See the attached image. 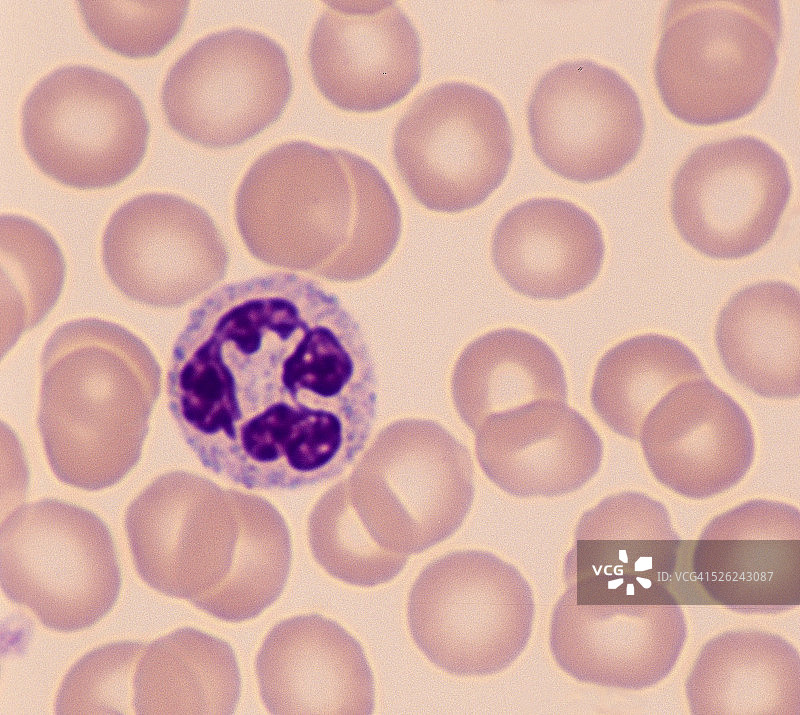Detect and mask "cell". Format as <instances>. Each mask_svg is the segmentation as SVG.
<instances>
[{
	"mask_svg": "<svg viewBox=\"0 0 800 715\" xmlns=\"http://www.w3.org/2000/svg\"><path fill=\"white\" fill-rule=\"evenodd\" d=\"M2 355L57 302L65 260L54 238L21 216L0 219Z\"/></svg>",
	"mask_w": 800,
	"mask_h": 715,
	"instance_id": "cell-28",
	"label": "cell"
},
{
	"mask_svg": "<svg viewBox=\"0 0 800 715\" xmlns=\"http://www.w3.org/2000/svg\"><path fill=\"white\" fill-rule=\"evenodd\" d=\"M351 178L337 149L303 141L260 156L239 189L236 215L251 234H334L351 213Z\"/></svg>",
	"mask_w": 800,
	"mask_h": 715,
	"instance_id": "cell-22",
	"label": "cell"
},
{
	"mask_svg": "<svg viewBox=\"0 0 800 715\" xmlns=\"http://www.w3.org/2000/svg\"><path fill=\"white\" fill-rule=\"evenodd\" d=\"M292 92L282 47L256 31L234 28L192 45L170 68L162 107L170 126L209 148L231 147L274 123Z\"/></svg>",
	"mask_w": 800,
	"mask_h": 715,
	"instance_id": "cell-8",
	"label": "cell"
},
{
	"mask_svg": "<svg viewBox=\"0 0 800 715\" xmlns=\"http://www.w3.org/2000/svg\"><path fill=\"white\" fill-rule=\"evenodd\" d=\"M145 646L123 641L87 653L65 676L56 699V713H135V673Z\"/></svg>",
	"mask_w": 800,
	"mask_h": 715,
	"instance_id": "cell-30",
	"label": "cell"
},
{
	"mask_svg": "<svg viewBox=\"0 0 800 715\" xmlns=\"http://www.w3.org/2000/svg\"><path fill=\"white\" fill-rule=\"evenodd\" d=\"M527 120L541 162L581 183L619 173L638 154L645 128L632 87L614 70L586 60L564 62L540 78Z\"/></svg>",
	"mask_w": 800,
	"mask_h": 715,
	"instance_id": "cell-11",
	"label": "cell"
},
{
	"mask_svg": "<svg viewBox=\"0 0 800 715\" xmlns=\"http://www.w3.org/2000/svg\"><path fill=\"white\" fill-rule=\"evenodd\" d=\"M685 692L697 715H799L798 651L774 633L724 632L702 647Z\"/></svg>",
	"mask_w": 800,
	"mask_h": 715,
	"instance_id": "cell-23",
	"label": "cell"
},
{
	"mask_svg": "<svg viewBox=\"0 0 800 715\" xmlns=\"http://www.w3.org/2000/svg\"><path fill=\"white\" fill-rule=\"evenodd\" d=\"M686 633L679 605H582L567 588L553 609L549 640L556 663L573 678L638 690L671 672Z\"/></svg>",
	"mask_w": 800,
	"mask_h": 715,
	"instance_id": "cell-16",
	"label": "cell"
},
{
	"mask_svg": "<svg viewBox=\"0 0 800 715\" xmlns=\"http://www.w3.org/2000/svg\"><path fill=\"white\" fill-rule=\"evenodd\" d=\"M692 542H682L666 508L636 492L612 495L580 519L564 579L577 604H696Z\"/></svg>",
	"mask_w": 800,
	"mask_h": 715,
	"instance_id": "cell-9",
	"label": "cell"
},
{
	"mask_svg": "<svg viewBox=\"0 0 800 715\" xmlns=\"http://www.w3.org/2000/svg\"><path fill=\"white\" fill-rule=\"evenodd\" d=\"M190 478L171 472L155 479L128 507L125 529L143 581L193 603L226 578L236 545L227 534L209 532Z\"/></svg>",
	"mask_w": 800,
	"mask_h": 715,
	"instance_id": "cell-20",
	"label": "cell"
},
{
	"mask_svg": "<svg viewBox=\"0 0 800 715\" xmlns=\"http://www.w3.org/2000/svg\"><path fill=\"white\" fill-rule=\"evenodd\" d=\"M690 571L701 605L776 612L800 602V514L750 501L710 521L692 543Z\"/></svg>",
	"mask_w": 800,
	"mask_h": 715,
	"instance_id": "cell-13",
	"label": "cell"
},
{
	"mask_svg": "<svg viewBox=\"0 0 800 715\" xmlns=\"http://www.w3.org/2000/svg\"><path fill=\"white\" fill-rule=\"evenodd\" d=\"M397 170L424 207L457 213L485 201L503 182L513 136L501 103L482 88L443 83L420 95L396 125Z\"/></svg>",
	"mask_w": 800,
	"mask_h": 715,
	"instance_id": "cell-7",
	"label": "cell"
},
{
	"mask_svg": "<svg viewBox=\"0 0 800 715\" xmlns=\"http://www.w3.org/2000/svg\"><path fill=\"white\" fill-rule=\"evenodd\" d=\"M485 475L517 497H555L585 485L598 471L602 441L566 402L538 400L488 417L474 432Z\"/></svg>",
	"mask_w": 800,
	"mask_h": 715,
	"instance_id": "cell-18",
	"label": "cell"
},
{
	"mask_svg": "<svg viewBox=\"0 0 800 715\" xmlns=\"http://www.w3.org/2000/svg\"><path fill=\"white\" fill-rule=\"evenodd\" d=\"M715 342L728 374L770 399L800 394V294L781 281L742 288L722 308Z\"/></svg>",
	"mask_w": 800,
	"mask_h": 715,
	"instance_id": "cell-24",
	"label": "cell"
},
{
	"mask_svg": "<svg viewBox=\"0 0 800 715\" xmlns=\"http://www.w3.org/2000/svg\"><path fill=\"white\" fill-rule=\"evenodd\" d=\"M39 430L50 466L71 486L114 485L137 463L161 370L134 334L75 320L48 339L41 360Z\"/></svg>",
	"mask_w": 800,
	"mask_h": 715,
	"instance_id": "cell-2",
	"label": "cell"
},
{
	"mask_svg": "<svg viewBox=\"0 0 800 715\" xmlns=\"http://www.w3.org/2000/svg\"><path fill=\"white\" fill-rule=\"evenodd\" d=\"M791 194L786 163L751 136L703 144L681 164L670 209L680 236L705 256L746 257L774 236Z\"/></svg>",
	"mask_w": 800,
	"mask_h": 715,
	"instance_id": "cell-10",
	"label": "cell"
},
{
	"mask_svg": "<svg viewBox=\"0 0 800 715\" xmlns=\"http://www.w3.org/2000/svg\"><path fill=\"white\" fill-rule=\"evenodd\" d=\"M706 377L696 355L680 341L647 334L610 349L599 361L591 388V403L614 432L639 440L651 410L671 390Z\"/></svg>",
	"mask_w": 800,
	"mask_h": 715,
	"instance_id": "cell-27",
	"label": "cell"
},
{
	"mask_svg": "<svg viewBox=\"0 0 800 715\" xmlns=\"http://www.w3.org/2000/svg\"><path fill=\"white\" fill-rule=\"evenodd\" d=\"M639 439L655 478L694 499L735 486L754 455L745 412L706 377L685 381L662 398L646 417Z\"/></svg>",
	"mask_w": 800,
	"mask_h": 715,
	"instance_id": "cell-15",
	"label": "cell"
},
{
	"mask_svg": "<svg viewBox=\"0 0 800 715\" xmlns=\"http://www.w3.org/2000/svg\"><path fill=\"white\" fill-rule=\"evenodd\" d=\"M0 583L9 600L45 627L75 632L112 609L121 573L102 520L49 498L18 506L2 521Z\"/></svg>",
	"mask_w": 800,
	"mask_h": 715,
	"instance_id": "cell-5",
	"label": "cell"
},
{
	"mask_svg": "<svg viewBox=\"0 0 800 715\" xmlns=\"http://www.w3.org/2000/svg\"><path fill=\"white\" fill-rule=\"evenodd\" d=\"M257 534L236 546L226 578L193 605L220 620L243 622L279 598L291 567L288 543L282 535Z\"/></svg>",
	"mask_w": 800,
	"mask_h": 715,
	"instance_id": "cell-29",
	"label": "cell"
},
{
	"mask_svg": "<svg viewBox=\"0 0 800 715\" xmlns=\"http://www.w3.org/2000/svg\"><path fill=\"white\" fill-rule=\"evenodd\" d=\"M313 80L340 109L374 112L403 99L421 73L413 24L392 1H329L309 43Z\"/></svg>",
	"mask_w": 800,
	"mask_h": 715,
	"instance_id": "cell-14",
	"label": "cell"
},
{
	"mask_svg": "<svg viewBox=\"0 0 800 715\" xmlns=\"http://www.w3.org/2000/svg\"><path fill=\"white\" fill-rule=\"evenodd\" d=\"M407 619L415 644L437 667L459 676L490 675L526 647L533 594L522 574L495 555L456 551L421 571Z\"/></svg>",
	"mask_w": 800,
	"mask_h": 715,
	"instance_id": "cell-4",
	"label": "cell"
},
{
	"mask_svg": "<svg viewBox=\"0 0 800 715\" xmlns=\"http://www.w3.org/2000/svg\"><path fill=\"white\" fill-rule=\"evenodd\" d=\"M102 259L113 285L127 298L158 308L193 300L223 276L227 252L210 216L182 197L137 196L111 216Z\"/></svg>",
	"mask_w": 800,
	"mask_h": 715,
	"instance_id": "cell-12",
	"label": "cell"
},
{
	"mask_svg": "<svg viewBox=\"0 0 800 715\" xmlns=\"http://www.w3.org/2000/svg\"><path fill=\"white\" fill-rule=\"evenodd\" d=\"M240 692L230 645L183 628L145 646L135 673V713L232 714Z\"/></svg>",
	"mask_w": 800,
	"mask_h": 715,
	"instance_id": "cell-26",
	"label": "cell"
},
{
	"mask_svg": "<svg viewBox=\"0 0 800 715\" xmlns=\"http://www.w3.org/2000/svg\"><path fill=\"white\" fill-rule=\"evenodd\" d=\"M377 380L358 322L318 283L272 273L224 285L190 313L168 408L207 470L248 489L339 476L365 447Z\"/></svg>",
	"mask_w": 800,
	"mask_h": 715,
	"instance_id": "cell-1",
	"label": "cell"
},
{
	"mask_svg": "<svg viewBox=\"0 0 800 715\" xmlns=\"http://www.w3.org/2000/svg\"><path fill=\"white\" fill-rule=\"evenodd\" d=\"M452 398L462 421L475 432L490 416L538 400L567 401L563 366L539 337L504 328L471 342L455 363Z\"/></svg>",
	"mask_w": 800,
	"mask_h": 715,
	"instance_id": "cell-25",
	"label": "cell"
},
{
	"mask_svg": "<svg viewBox=\"0 0 800 715\" xmlns=\"http://www.w3.org/2000/svg\"><path fill=\"white\" fill-rule=\"evenodd\" d=\"M260 695L272 714H359L374 710L371 668L360 643L318 614L276 624L256 658Z\"/></svg>",
	"mask_w": 800,
	"mask_h": 715,
	"instance_id": "cell-17",
	"label": "cell"
},
{
	"mask_svg": "<svg viewBox=\"0 0 800 715\" xmlns=\"http://www.w3.org/2000/svg\"><path fill=\"white\" fill-rule=\"evenodd\" d=\"M401 430V470L380 494L375 531L384 549L423 552L452 536L474 499L468 449L435 421L414 420Z\"/></svg>",
	"mask_w": 800,
	"mask_h": 715,
	"instance_id": "cell-19",
	"label": "cell"
},
{
	"mask_svg": "<svg viewBox=\"0 0 800 715\" xmlns=\"http://www.w3.org/2000/svg\"><path fill=\"white\" fill-rule=\"evenodd\" d=\"M781 34L775 0L669 2L654 65L664 105L696 125L748 114L770 87Z\"/></svg>",
	"mask_w": 800,
	"mask_h": 715,
	"instance_id": "cell-3",
	"label": "cell"
},
{
	"mask_svg": "<svg viewBox=\"0 0 800 715\" xmlns=\"http://www.w3.org/2000/svg\"><path fill=\"white\" fill-rule=\"evenodd\" d=\"M148 137L149 123L135 92L90 66L52 71L23 104L27 153L44 174L66 186L118 184L142 161Z\"/></svg>",
	"mask_w": 800,
	"mask_h": 715,
	"instance_id": "cell-6",
	"label": "cell"
},
{
	"mask_svg": "<svg viewBox=\"0 0 800 715\" xmlns=\"http://www.w3.org/2000/svg\"><path fill=\"white\" fill-rule=\"evenodd\" d=\"M491 252L511 289L533 299L559 300L595 280L605 248L598 224L583 209L562 199L537 198L503 216Z\"/></svg>",
	"mask_w": 800,
	"mask_h": 715,
	"instance_id": "cell-21",
	"label": "cell"
},
{
	"mask_svg": "<svg viewBox=\"0 0 800 715\" xmlns=\"http://www.w3.org/2000/svg\"><path fill=\"white\" fill-rule=\"evenodd\" d=\"M90 32L106 47L130 57L157 54L175 37L187 1H79Z\"/></svg>",
	"mask_w": 800,
	"mask_h": 715,
	"instance_id": "cell-31",
	"label": "cell"
}]
</instances>
